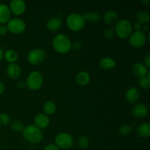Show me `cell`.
<instances>
[{
  "instance_id": "cell-1",
  "label": "cell",
  "mask_w": 150,
  "mask_h": 150,
  "mask_svg": "<svg viewBox=\"0 0 150 150\" xmlns=\"http://www.w3.org/2000/svg\"><path fill=\"white\" fill-rule=\"evenodd\" d=\"M52 45L56 51L60 54H66L71 49L72 42L67 35L58 34L53 39Z\"/></svg>"
},
{
  "instance_id": "cell-2",
  "label": "cell",
  "mask_w": 150,
  "mask_h": 150,
  "mask_svg": "<svg viewBox=\"0 0 150 150\" xmlns=\"http://www.w3.org/2000/svg\"><path fill=\"white\" fill-rule=\"evenodd\" d=\"M23 136L28 142L32 144H38L42 140L43 134L40 129L35 125H29L24 127L22 130Z\"/></svg>"
},
{
  "instance_id": "cell-3",
  "label": "cell",
  "mask_w": 150,
  "mask_h": 150,
  "mask_svg": "<svg viewBox=\"0 0 150 150\" xmlns=\"http://www.w3.org/2000/svg\"><path fill=\"white\" fill-rule=\"evenodd\" d=\"M66 23L70 30L79 32L83 29L86 24V21L82 15L74 13L69 15L66 20Z\"/></svg>"
},
{
  "instance_id": "cell-4",
  "label": "cell",
  "mask_w": 150,
  "mask_h": 150,
  "mask_svg": "<svg viewBox=\"0 0 150 150\" xmlns=\"http://www.w3.org/2000/svg\"><path fill=\"white\" fill-rule=\"evenodd\" d=\"M114 32L119 38L123 39L129 38L133 32V25L130 21L122 19L116 23Z\"/></svg>"
},
{
  "instance_id": "cell-5",
  "label": "cell",
  "mask_w": 150,
  "mask_h": 150,
  "mask_svg": "<svg viewBox=\"0 0 150 150\" xmlns=\"http://www.w3.org/2000/svg\"><path fill=\"white\" fill-rule=\"evenodd\" d=\"M43 84V76L39 71H33L29 73L26 79V85L31 90H38Z\"/></svg>"
},
{
  "instance_id": "cell-6",
  "label": "cell",
  "mask_w": 150,
  "mask_h": 150,
  "mask_svg": "<svg viewBox=\"0 0 150 150\" xmlns=\"http://www.w3.org/2000/svg\"><path fill=\"white\" fill-rule=\"evenodd\" d=\"M55 145L59 149H67L73 146L74 141L73 138L70 133L62 132L57 135L55 137Z\"/></svg>"
},
{
  "instance_id": "cell-7",
  "label": "cell",
  "mask_w": 150,
  "mask_h": 150,
  "mask_svg": "<svg viewBox=\"0 0 150 150\" xmlns=\"http://www.w3.org/2000/svg\"><path fill=\"white\" fill-rule=\"evenodd\" d=\"M46 54L42 48H35L29 51L27 54V60L31 64L37 65L45 60Z\"/></svg>"
},
{
  "instance_id": "cell-8",
  "label": "cell",
  "mask_w": 150,
  "mask_h": 150,
  "mask_svg": "<svg viewBox=\"0 0 150 150\" xmlns=\"http://www.w3.org/2000/svg\"><path fill=\"white\" fill-rule=\"evenodd\" d=\"M7 30L13 34H21L26 30V23L20 18L10 19L7 24Z\"/></svg>"
},
{
  "instance_id": "cell-9",
  "label": "cell",
  "mask_w": 150,
  "mask_h": 150,
  "mask_svg": "<svg viewBox=\"0 0 150 150\" xmlns=\"http://www.w3.org/2000/svg\"><path fill=\"white\" fill-rule=\"evenodd\" d=\"M146 36L142 31L132 32L129 37V43L134 48H141L146 43Z\"/></svg>"
},
{
  "instance_id": "cell-10",
  "label": "cell",
  "mask_w": 150,
  "mask_h": 150,
  "mask_svg": "<svg viewBox=\"0 0 150 150\" xmlns=\"http://www.w3.org/2000/svg\"><path fill=\"white\" fill-rule=\"evenodd\" d=\"M26 2L23 0H12L10 2V10L16 16L22 15L26 10Z\"/></svg>"
},
{
  "instance_id": "cell-11",
  "label": "cell",
  "mask_w": 150,
  "mask_h": 150,
  "mask_svg": "<svg viewBox=\"0 0 150 150\" xmlns=\"http://www.w3.org/2000/svg\"><path fill=\"white\" fill-rule=\"evenodd\" d=\"M148 113V108L146 105L143 103H139L133 107L132 110V114L137 119H142L146 116Z\"/></svg>"
},
{
  "instance_id": "cell-12",
  "label": "cell",
  "mask_w": 150,
  "mask_h": 150,
  "mask_svg": "<svg viewBox=\"0 0 150 150\" xmlns=\"http://www.w3.org/2000/svg\"><path fill=\"white\" fill-rule=\"evenodd\" d=\"M35 125L39 129H45L50 124V119L46 114H39L35 118Z\"/></svg>"
},
{
  "instance_id": "cell-13",
  "label": "cell",
  "mask_w": 150,
  "mask_h": 150,
  "mask_svg": "<svg viewBox=\"0 0 150 150\" xmlns=\"http://www.w3.org/2000/svg\"><path fill=\"white\" fill-rule=\"evenodd\" d=\"M6 72H7V76L10 78L13 79H17L21 76V69L20 66L16 63H10L7 67Z\"/></svg>"
},
{
  "instance_id": "cell-14",
  "label": "cell",
  "mask_w": 150,
  "mask_h": 150,
  "mask_svg": "<svg viewBox=\"0 0 150 150\" xmlns=\"http://www.w3.org/2000/svg\"><path fill=\"white\" fill-rule=\"evenodd\" d=\"M11 12L5 4L0 3V24L4 25L10 20Z\"/></svg>"
},
{
  "instance_id": "cell-15",
  "label": "cell",
  "mask_w": 150,
  "mask_h": 150,
  "mask_svg": "<svg viewBox=\"0 0 150 150\" xmlns=\"http://www.w3.org/2000/svg\"><path fill=\"white\" fill-rule=\"evenodd\" d=\"M140 98V92L136 87H130L127 90L125 94V98L130 103L137 102Z\"/></svg>"
},
{
  "instance_id": "cell-16",
  "label": "cell",
  "mask_w": 150,
  "mask_h": 150,
  "mask_svg": "<svg viewBox=\"0 0 150 150\" xmlns=\"http://www.w3.org/2000/svg\"><path fill=\"white\" fill-rule=\"evenodd\" d=\"M62 25V21L59 17H52L46 23V27L51 32H56L61 28Z\"/></svg>"
},
{
  "instance_id": "cell-17",
  "label": "cell",
  "mask_w": 150,
  "mask_h": 150,
  "mask_svg": "<svg viewBox=\"0 0 150 150\" xmlns=\"http://www.w3.org/2000/svg\"><path fill=\"white\" fill-rule=\"evenodd\" d=\"M132 70L134 75L137 77L141 78L143 76H146L148 73L147 67L142 63H136L133 64V67H132Z\"/></svg>"
},
{
  "instance_id": "cell-18",
  "label": "cell",
  "mask_w": 150,
  "mask_h": 150,
  "mask_svg": "<svg viewBox=\"0 0 150 150\" xmlns=\"http://www.w3.org/2000/svg\"><path fill=\"white\" fill-rule=\"evenodd\" d=\"M76 83L80 86H86L90 81V76L86 71H81L76 76Z\"/></svg>"
},
{
  "instance_id": "cell-19",
  "label": "cell",
  "mask_w": 150,
  "mask_h": 150,
  "mask_svg": "<svg viewBox=\"0 0 150 150\" xmlns=\"http://www.w3.org/2000/svg\"><path fill=\"white\" fill-rule=\"evenodd\" d=\"M119 16L118 14L115 11L113 10H108L104 14L103 19L104 21L108 25H113L117 23Z\"/></svg>"
},
{
  "instance_id": "cell-20",
  "label": "cell",
  "mask_w": 150,
  "mask_h": 150,
  "mask_svg": "<svg viewBox=\"0 0 150 150\" xmlns=\"http://www.w3.org/2000/svg\"><path fill=\"white\" fill-rule=\"evenodd\" d=\"M116 66V62L111 57H104L100 61V67L103 70H111Z\"/></svg>"
},
{
  "instance_id": "cell-21",
  "label": "cell",
  "mask_w": 150,
  "mask_h": 150,
  "mask_svg": "<svg viewBox=\"0 0 150 150\" xmlns=\"http://www.w3.org/2000/svg\"><path fill=\"white\" fill-rule=\"evenodd\" d=\"M138 135L142 138H147L150 136V125L149 123H142L139 125L136 130Z\"/></svg>"
},
{
  "instance_id": "cell-22",
  "label": "cell",
  "mask_w": 150,
  "mask_h": 150,
  "mask_svg": "<svg viewBox=\"0 0 150 150\" xmlns=\"http://www.w3.org/2000/svg\"><path fill=\"white\" fill-rule=\"evenodd\" d=\"M82 16H83L85 21H87L91 23H97L100 20V15L96 11L85 13Z\"/></svg>"
},
{
  "instance_id": "cell-23",
  "label": "cell",
  "mask_w": 150,
  "mask_h": 150,
  "mask_svg": "<svg viewBox=\"0 0 150 150\" xmlns=\"http://www.w3.org/2000/svg\"><path fill=\"white\" fill-rule=\"evenodd\" d=\"M43 111L45 114L48 115H52L57 111V105L52 100H48L45 102L43 105Z\"/></svg>"
},
{
  "instance_id": "cell-24",
  "label": "cell",
  "mask_w": 150,
  "mask_h": 150,
  "mask_svg": "<svg viewBox=\"0 0 150 150\" xmlns=\"http://www.w3.org/2000/svg\"><path fill=\"white\" fill-rule=\"evenodd\" d=\"M4 58L10 64V63H15L18 58V54L14 50L9 49L4 53Z\"/></svg>"
},
{
  "instance_id": "cell-25",
  "label": "cell",
  "mask_w": 150,
  "mask_h": 150,
  "mask_svg": "<svg viewBox=\"0 0 150 150\" xmlns=\"http://www.w3.org/2000/svg\"><path fill=\"white\" fill-rule=\"evenodd\" d=\"M149 14L148 12L146 11H142L138 12L136 15V19L137 22L140 23H147L149 21Z\"/></svg>"
},
{
  "instance_id": "cell-26",
  "label": "cell",
  "mask_w": 150,
  "mask_h": 150,
  "mask_svg": "<svg viewBox=\"0 0 150 150\" xmlns=\"http://www.w3.org/2000/svg\"><path fill=\"white\" fill-rule=\"evenodd\" d=\"M77 146L81 149H86L89 145V139L86 136H80L76 141Z\"/></svg>"
},
{
  "instance_id": "cell-27",
  "label": "cell",
  "mask_w": 150,
  "mask_h": 150,
  "mask_svg": "<svg viewBox=\"0 0 150 150\" xmlns=\"http://www.w3.org/2000/svg\"><path fill=\"white\" fill-rule=\"evenodd\" d=\"M132 132H133V127L131 125H122L119 128V133L122 136H129Z\"/></svg>"
},
{
  "instance_id": "cell-28",
  "label": "cell",
  "mask_w": 150,
  "mask_h": 150,
  "mask_svg": "<svg viewBox=\"0 0 150 150\" xmlns=\"http://www.w3.org/2000/svg\"><path fill=\"white\" fill-rule=\"evenodd\" d=\"M138 83L143 89H148L150 86V77L147 76H143V77L139 78Z\"/></svg>"
},
{
  "instance_id": "cell-29",
  "label": "cell",
  "mask_w": 150,
  "mask_h": 150,
  "mask_svg": "<svg viewBox=\"0 0 150 150\" xmlns=\"http://www.w3.org/2000/svg\"><path fill=\"white\" fill-rule=\"evenodd\" d=\"M11 128L13 131L21 132L23 130L24 126H23V122L20 120H14L11 123Z\"/></svg>"
},
{
  "instance_id": "cell-30",
  "label": "cell",
  "mask_w": 150,
  "mask_h": 150,
  "mask_svg": "<svg viewBox=\"0 0 150 150\" xmlns=\"http://www.w3.org/2000/svg\"><path fill=\"white\" fill-rule=\"evenodd\" d=\"M10 121V116L5 113L0 114V126H6L9 124Z\"/></svg>"
},
{
  "instance_id": "cell-31",
  "label": "cell",
  "mask_w": 150,
  "mask_h": 150,
  "mask_svg": "<svg viewBox=\"0 0 150 150\" xmlns=\"http://www.w3.org/2000/svg\"><path fill=\"white\" fill-rule=\"evenodd\" d=\"M114 34H115L114 29H113V28L111 27L106 28L103 32V36L104 38H105L106 39H111V38H114Z\"/></svg>"
},
{
  "instance_id": "cell-32",
  "label": "cell",
  "mask_w": 150,
  "mask_h": 150,
  "mask_svg": "<svg viewBox=\"0 0 150 150\" xmlns=\"http://www.w3.org/2000/svg\"><path fill=\"white\" fill-rule=\"evenodd\" d=\"M71 48H73L75 51H79L82 48V43L79 41H76L74 42L73 43H72L71 45Z\"/></svg>"
},
{
  "instance_id": "cell-33",
  "label": "cell",
  "mask_w": 150,
  "mask_h": 150,
  "mask_svg": "<svg viewBox=\"0 0 150 150\" xmlns=\"http://www.w3.org/2000/svg\"><path fill=\"white\" fill-rule=\"evenodd\" d=\"M43 150H60V149L54 144H50L47 145Z\"/></svg>"
},
{
  "instance_id": "cell-34",
  "label": "cell",
  "mask_w": 150,
  "mask_h": 150,
  "mask_svg": "<svg viewBox=\"0 0 150 150\" xmlns=\"http://www.w3.org/2000/svg\"><path fill=\"white\" fill-rule=\"evenodd\" d=\"M7 32H8V30H7V26H4V25H0V35L1 36L6 35Z\"/></svg>"
},
{
  "instance_id": "cell-35",
  "label": "cell",
  "mask_w": 150,
  "mask_h": 150,
  "mask_svg": "<svg viewBox=\"0 0 150 150\" xmlns=\"http://www.w3.org/2000/svg\"><path fill=\"white\" fill-rule=\"evenodd\" d=\"M133 29L136 30V32H137V31H142L141 29H142V24L137 21L135 22L134 24H133Z\"/></svg>"
},
{
  "instance_id": "cell-36",
  "label": "cell",
  "mask_w": 150,
  "mask_h": 150,
  "mask_svg": "<svg viewBox=\"0 0 150 150\" xmlns=\"http://www.w3.org/2000/svg\"><path fill=\"white\" fill-rule=\"evenodd\" d=\"M144 64L146 67H150V55L149 54H147L146 56V57L144 58Z\"/></svg>"
},
{
  "instance_id": "cell-37",
  "label": "cell",
  "mask_w": 150,
  "mask_h": 150,
  "mask_svg": "<svg viewBox=\"0 0 150 150\" xmlns=\"http://www.w3.org/2000/svg\"><path fill=\"white\" fill-rule=\"evenodd\" d=\"M4 90H5V86H4V84L1 81H0V95H1L3 93H4Z\"/></svg>"
},
{
  "instance_id": "cell-38",
  "label": "cell",
  "mask_w": 150,
  "mask_h": 150,
  "mask_svg": "<svg viewBox=\"0 0 150 150\" xmlns=\"http://www.w3.org/2000/svg\"><path fill=\"white\" fill-rule=\"evenodd\" d=\"M26 86V83H24L23 81H20L18 83V87L19 89H23V88H25Z\"/></svg>"
},
{
  "instance_id": "cell-39",
  "label": "cell",
  "mask_w": 150,
  "mask_h": 150,
  "mask_svg": "<svg viewBox=\"0 0 150 150\" xmlns=\"http://www.w3.org/2000/svg\"><path fill=\"white\" fill-rule=\"evenodd\" d=\"M3 57H4V52H3L2 50H1V48H0V62H1V60H2Z\"/></svg>"
},
{
  "instance_id": "cell-40",
  "label": "cell",
  "mask_w": 150,
  "mask_h": 150,
  "mask_svg": "<svg viewBox=\"0 0 150 150\" xmlns=\"http://www.w3.org/2000/svg\"><path fill=\"white\" fill-rule=\"evenodd\" d=\"M143 29H144V31L146 32V31H148V29H149V26H148V25H144Z\"/></svg>"
},
{
  "instance_id": "cell-41",
  "label": "cell",
  "mask_w": 150,
  "mask_h": 150,
  "mask_svg": "<svg viewBox=\"0 0 150 150\" xmlns=\"http://www.w3.org/2000/svg\"><path fill=\"white\" fill-rule=\"evenodd\" d=\"M142 2L143 3V4H149L150 1L149 0H144H144H142Z\"/></svg>"
},
{
  "instance_id": "cell-42",
  "label": "cell",
  "mask_w": 150,
  "mask_h": 150,
  "mask_svg": "<svg viewBox=\"0 0 150 150\" xmlns=\"http://www.w3.org/2000/svg\"><path fill=\"white\" fill-rule=\"evenodd\" d=\"M0 3H1V1H0Z\"/></svg>"
}]
</instances>
